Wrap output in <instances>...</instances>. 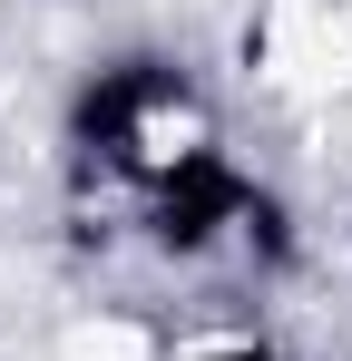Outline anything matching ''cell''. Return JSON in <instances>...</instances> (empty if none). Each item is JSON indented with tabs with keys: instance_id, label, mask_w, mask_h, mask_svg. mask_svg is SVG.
<instances>
[{
	"instance_id": "obj_1",
	"label": "cell",
	"mask_w": 352,
	"mask_h": 361,
	"mask_svg": "<svg viewBox=\"0 0 352 361\" xmlns=\"http://www.w3.org/2000/svg\"><path fill=\"white\" fill-rule=\"evenodd\" d=\"M245 49H254L264 88L333 98V88H352V0H264Z\"/></svg>"
},
{
	"instance_id": "obj_2",
	"label": "cell",
	"mask_w": 352,
	"mask_h": 361,
	"mask_svg": "<svg viewBox=\"0 0 352 361\" xmlns=\"http://www.w3.org/2000/svg\"><path fill=\"white\" fill-rule=\"evenodd\" d=\"M69 361H157V342L137 322H78L69 332Z\"/></svg>"
}]
</instances>
